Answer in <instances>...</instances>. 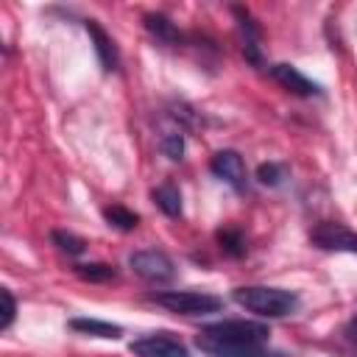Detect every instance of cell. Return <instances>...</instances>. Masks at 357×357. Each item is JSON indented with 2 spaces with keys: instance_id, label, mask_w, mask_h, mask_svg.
<instances>
[{
  "instance_id": "5b68a950",
  "label": "cell",
  "mask_w": 357,
  "mask_h": 357,
  "mask_svg": "<svg viewBox=\"0 0 357 357\" xmlns=\"http://www.w3.org/2000/svg\"><path fill=\"white\" fill-rule=\"evenodd\" d=\"M128 351L134 357H190L187 346L173 337L170 332H151V335H142L137 340H131Z\"/></svg>"
},
{
  "instance_id": "7a4b0ae2",
  "label": "cell",
  "mask_w": 357,
  "mask_h": 357,
  "mask_svg": "<svg viewBox=\"0 0 357 357\" xmlns=\"http://www.w3.org/2000/svg\"><path fill=\"white\" fill-rule=\"evenodd\" d=\"M234 304H240L243 310L259 315V318H284L293 315L298 310V296L293 290L284 287H268V284H245V287H234L231 293Z\"/></svg>"
},
{
  "instance_id": "30bf717a",
  "label": "cell",
  "mask_w": 357,
  "mask_h": 357,
  "mask_svg": "<svg viewBox=\"0 0 357 357\" xmlns=\"http://www.w3.org/2000/svg\"><path fill=\"white\" fill-rule=\"evenodd\" d=\"M84 25H86V31H89V36H92V42H95V53H98L100 67H103L106 73H114V70L120 67V53H117V47H114V39H112L95 20H86Z\"/></svg>"
},
{
  "instance_id": "44dd1931",
  "label": "cell",
  "mask_w": 357,
  "mask_h": 357,
  "mask_svg": "<svg viewBox=\"0 0 357 357\" xmlns=\"http://www.w3.org/2000/svg\"><path fill=\"white\" fill-rule=\"evenodd\" d=\"M346 337L357 346V312H354V315L349 318V324H346Z\"/></svg>"
},
{
  "instance_id": "6da1fadb",
  "label": "cell",
  "mask_w": 357,
  "mask_h": 357,
  "mask_svg": "<svg viewBox=\"0 0 357 357\" xmlns=\"http://www.w3.org/2000/svg\"><path fill=\"white\" fill-rule=\"evenodd\" d=\"M271 329L259 321H218L201 326L195 335V346L206 357H287L282 351L268 349Z\"/></svg>"
},
{
  "instance_id": "ffe728a7",
  "label": "cell",
  "mask_w": 357,
  "mask_h": 357,
  "mask_svg": "<svg viewBox=\"0 0 357 357\" xmlns=\"http://www.w3.org/2000/svg\"><path fill=\"white\" fill-rule=\"evenodd\" d=\"M0 298H3V315H0V332H6L11 324H14V315H17V301L11 296L8 287L0 290Z\"/></svg>"
},
{
  "instance_id": "9c48e42d",
  "label": "cell",
  "mask_w": 357,
  "mask_h": 357,
  "mask_svg": "<svg viewBox=\"0 0 357 357\" xmlns=\"http://www.w3.org/2000/svg\"><path fill=\"white\" fill-rule=\"evenodd\" d=\"M234 17H237V31H240V42H243V56L248 64L254 67H262V50H259V28L257 22L251 20V14L240 6L231 8Z\"/></svg>"
},
{
  "instance_id": "3957f363",
  "label": "cell",
  "mask_w": 357,
  "mask_h": 357,
  "mask_svg": "<svg viewBox=\"0 0 357 357\" xmlns=\"http://www.w3.org/2000/svg\"><path fill=\"white\" fill-rule=\"evenodd\" d=\"M151 301L178 315H206L223 307V298L212 293H198V290H159V293H151Z\"/></svg>"
},
{
  "instance_id": "ac0fdd59",
  "label": "cell",
  "mask_w": 357,
  "mask_h": 357,
  "mask_svg": "<svg viewBox=\"0 0 357 357\" xmlns=\"http://www.w3.org/2000/svg\"><path fill=\"white\" fill-rule=\"evenodd\" d=\"M50 240H53V245H59V251H64L67 257H81V254L86 251V243H84L78 234L64 231V229L50 231Z\"/></svg>"
},
{
  "instance_id": "5bb4252c",
  "label": "cell",
  "mask_w": 357,
  "mask_h": 357,
  "mask_svg": "<svg viewBox=\"0 0 357 357\" xmlns=\"http://www.w3.org/2000/svg\"><path fill=\"white\" fill-rule=\"evenodd\" d=\"M103 218H106V223L114 226L117 231H134V229L139 226V215L131 212V209L123 206V204H109V206H103Z\"/></svg>"
},
{
  "instance_id": "e0dca14e",
  "label": "cell",
  "mask_w": 357,
  "mask_h": 357,
  "mask_svg": "<svg viewBox=\"0 0 357 357\" xmlns=\"http://www.w3.org/2000/svg\"><path fill=\"white\" fill-rule=\"evenodd\" d=\"M215 237H218V245H220L223 254H229V257H243L245 254V237H243L240 229L226 226V229H218Z\"/></svg>"
},
{
  "instance_id": "d6986e66",
  "label": "cell",
  "mask_w": 357,
  "mask_h": 357,
  "mask_svg": "<svg viewBox=\"0 0 357 357\" xmlns=\"http://www.w3.org/2000/svg\"><path fill=\"white\" fill-rule=\"evenodd\" d=\"M284 178H287V170L279 162H265V165L257 167V181L265 184V187H279Z\"/></svg>"
},
{
  "instance_id": "4fadbf2b",
  "label": "cell",
  "mask_w": 357,
  "mask_h": 357,
  "mask_svg": "<svg viewBox=\"0 0 357 357\" xmlns=\"http://www.w3.org/2000/svg\"><path fill=\"white\" fill-rule=\"evenodd\" d=\"M153 204L167 215V218H181V192L176 184H159L153 192H151Z\"/></svg>"
},
{
  "instance_id": "277c9868",
  "label": "cell",
  "mask_w": 357,
  "mask_h": 357,
  "mask_svg": "<svg viewBox=\"0 0 357 357\" xmlns=\"http://www.w3.org/2000/svg\"><path fill=\"white\" fill-rule=\"evenodd\" d=\"M128 265H131V271H134L139 279H145V282H151V284H165V282H170V279L176 276L173 259H170L165 251H159V248L134 251V254L128 257Z\"/></svg>"
},
{
  "instance_id": "8992f818",
  "label": "cell",
  "mask_w": 357,
  "mask_h": 357,
  "mask_svg": "<svg viewBox=\"0 0 357 357\" xmlns=\"http://www.w3.org/2000/svg\"><path fill=\"white\" fill-rule=\"evenodd\" d=\"M312 245L324 248V251H349V254H357V234L351 229H346L343 223H332V220H324L312 229L310 234Z\"/></svg>"
},
{
  "instance_id": "9a60e30c",
  "label": "cell",
  "mask_w": 357,
  "mask_h": 357,
  "mask_svg": "<svg viewBox=\"0 0 357 357\" xmlns=\"http://www.w3.org/2000/svg\"><path fill=\"white\" fill-rule=\"evenodd\" d=\"M75 276L84 282L100 284V282H112L117 276V271L109 262H86V265H75Z\"/></svg>"
},
{
  "instance_id": "7c38bea8",
  "label": "cell",
  "mask_w": 357,
  "mask_h": 357,
  "mask_svg": "<svg viewBox=\"0 0 357 357\" xmlns=\"http://www.w3.org/2000/svg\"><path fill=\"white\" fill-rule=\"evenodd\" d=\"M70 329L73 332H81V335H92V337H109V340H117L123 335V329L117 324L98 321V318H73L70 321Z\"/></svg>"
},
{
  "instance_id": "2e32d148",
  "label": "cell",
  "mask_w": 357,
  "mask_h": 357,
  "mask_svg": "<svg viewBox=\"0 0 357 357\" xmlns=\"http://www.w3.org/2000/svg\"><path fill=\"white\" fill-rule=\"evenodd\" d=\"M159 148L170 162H181L184 159V131L181 128H165L159 137Z\"/></svg>"
},
{
  "instance_id": "8fae6325",
  "label": "cell",
  "mask_w": 357,
  "mask_h": 357,
  "mask_svg": "<svg viewBox=\"0 0 357 357\" xmlns=\"http://www.w3.org/2000/svg\"><path fill=\"white\" fill-rule=\"evenodd\" d=\"M142 22H145V31H148L156 42H162V45L178 47V45L184 42V33H181V31L176 28V22H173L170 17H165V14L151 11V14H145V17H142Z\"/></svg>"
},
{
  "instance_id": "52a82bcc",
  "label": "cell",
  "mask_w": 357,
  "mask_h": 357,
  "mask_svg": "<svg viewBox=\"0 0 357 357\" xmlns=\"http://www.w3.org/2000/svg\"><path fill=\"white\" fill-rule=\"evenodd\" d=\"M209 170H212L220 181H226L229 187H234V190H245V178H248V173H245V162H243V156H240L237 151H231V148L218 151V153L209 159Z\"/></svg>"
},
{
  "instance_id": "ba28073f",
  "label": "cell",
  "mask_w": 357,
  "mask_h": 357,
  "mask_svg": "<svg viewBox=\"0 0 357 357\" xmlns=\"http://www.w3.org/2000/svg\"><path fill=\"white\" fill-rule=\"evenodd\" d=\"M268 73H271V78H273L279 86H284V89L293 92V95H301V98L321 95V86H318L315 81H310V78H307L298 67H293V64H271Z\"/></svg>"
}]
</instances>
